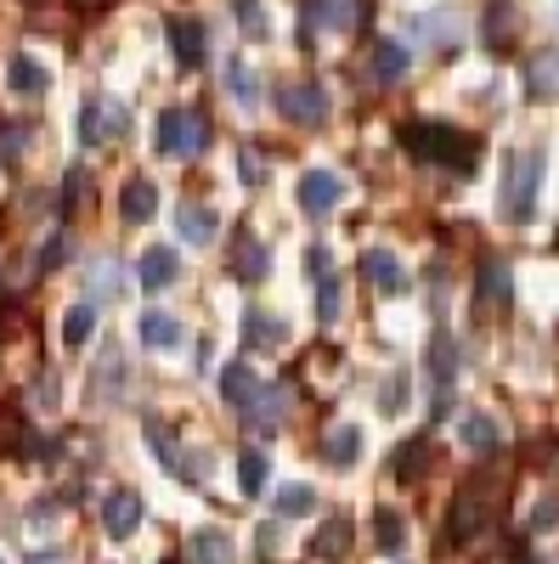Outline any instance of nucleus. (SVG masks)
I'll list each match as a JSON object with an SVG mask.
<instances>
[{"label":"nucleus","instance_id":"1","mask_svg":"<svg viewBox=\"0 0 559 564\" xmlns=\"http://www.w3.org/2000/svg\"><path fill=\"white\" fill-rule=\"evenodd\" d=\"M401 148L412 159H424V164H441V170H458V175H470L481 164V141L470 130H458V124H436V119H412L401 124Z\"/></svg>","mask_w":559,"mask_h":564},{"label":"nucleus","instance_id":"2","mask_svg":"<svg viewBox=\"0 0 559 564\" xmlns=\"http://www.w3.org/2000/svg\"><path fill=\"white\" fill-rule=\"evenodd\" d=\"M537 186H542V153L537 148H520L503 159V193H497V215L526 226L537 215Z\"/></svg>","mask_w":559,"mask_h":564},{"label":"nucleus","instance_id":"3","mask_svg":"<svg viewBox=\"0 0 559 564\" xmlns=\"http://www.w3.org/2000/svg\"><path fill=\"white\" fill-rule=\"evenodd\" d=\"M209 148V119L198 108H164L159 113V153L164 159H198Z\"/></svg>","mask_w":559,"mask_h":564},{"label":"nucleus","instance_id":"4","mask_svg":"<svg viewBox=\"0 0 559 564\" xmlns=\"http://www.w3.org/2000/svg\"><path fill=\"white\" fill-rule=\"evenodd\" d=\"M277 113L289 124H322L329 119V90L316 79H294V85H277Z\"/></svg>","mask_w":559,"mask_h":564},{"label":"nucleus","instance_id":"5","mask_svg":"<svg viewBox=\"0 0 559 564\" xmlns=\"http://www.w3.org/2000/svg\"><path fill=\"white\" fill-rule=\"evenodd\" d=\"M266 265H271V254H266V243L255 238V231H249V226L232 231V254H226L232 282H244V289H255V282H266Z\"/></svg>","mask_w":559,"mask_h":564},{"label":"nucleus","instance_id":"6","mask_svg":"<svg viewBox=\"0 0 559 564\" xmlns=\"http://www.w3.org/2000/svg\"><path fill=\"white\" fill-rule=\"evenodd\" d=\"M486 525H492L486 497H481V491H463V497L452 502V513H447V542H452V547H463V542L486 536Z\"/></svg>","mask_w":559,"mask_h":564},{"label":"nucleus","instance_id":"7","mask_svg":"<svg viewBox=\"0 0 559 564\" xmlns=\"http://www.w3.org/2000/svg\"><path fill=\"white\" fill-rule=\"evenodd\" d=\"M340 204H345V181H340L334 170H305V175H300V209H305L311 220L334 215Z\"/></svg>","mask_w":559,"mask_h":564},{"label":"nucleus","instance_id":"8","mask_svg":"<svg viewBox=\"0 0 559 564\" xmlns=\"http://www.w3.org/2000/svg\"><path fill=\"white\" fill-rule=\"evenodd\" d=\"M142 497H136V491H108L103 497V531L114 536V542H125V536H136V531H142Z\"/></svg>","mask_w":559,"mask_h":564},{"label":"nucleus","instance_id":"9","mask_svg":"<svg viewBox=\"0 0 559 564\" xmlns=\"http://www.w3.org/2000/svg\"><path fill=\"white\" fill-rule=\"evenodd\" d=\"M260 379H255V367H244V361H232V367H221V401L238 412V417H249L255 412V401H260Z\"/></svg>","mask_w":559,"mask_h":564},{"label":"nucleus","instance_id":"10","mask_svg":"<svg viewBox=\"0 0 559 564\" xmlns=\"http://www.w3.org/2000/svg\"><path fill=\"white\" fill-rule=\"evenodd\" d=\"M175 276H181V254H175L170 243H153V249H142V260H136V282H142L148 294H164Z\"/></svg>","mask_w":559,"mask_h":564},{"label":"nucleus","instance_id":"11","mask_svg":"<svg viewBox=\"0 0 559 564\" xmlns=\"http://www.w3.org/2000/svg\"><path fill=\"white\" fill-rule=\"evenodd\" d=\"M362 276L373 282V294H385V300L407 294V271H401V260L390 249H367L362 254Z\"/></svg>","mask_w":559,"mask_h":564},{"label":"nucleus","instance_id":"12","mask_svg":"<svg viewBox=\"0 0 559 564\" xmlns=\"http://www.w3.org/2000/svg\"><path fill=\"white\" fill-rule=\"evenodd\" d=\"M430 384H436V406H447V390L458 379V339L447 334V327H436V339H430Z\"/></svg>","mask_w":559,"mask_h":564},{"label":"nucleus","instance_id":"13","mask_svg":"<svg viewBox=\"0 0 559 564\" xmlns=\"http://www.w3.org/2000/svg\"><path fill=\"white\" fill-rule=\"evenodd\" d=\"M108 130H125V108L108 102V97H85V108H79V141H85V148H97Z\"/></svg>","mask_w":559,"mask_h":564},{"label":"nucleus","instance_id":"14","mask_svg":"<svg viewBox=\"0 0 559 564\" xmlns=\"http://www.w3.org/2000/svg\"><path fill=\"white\" fill-rule=\"evenodd\" d=\"M351 547H356V525L345 520V513L322 520V525H316V536H311V553H316V558H329V564L351 558Z\"/></svg>","mask_w":559,"mask_h":564},{"label":"nucleus","instance_id":"15","mask_svg":"<svg viewBox=\"0 0 559 564\" xmlns=\"http://www.w3.org/2000/svg\"><path fill=\"white\" fill-rule=\"evenodd\" d=\"M244 345H249V350H283V345H289V322L249 305V311H244Z\"/></svg>","mask_w":559,"mask_h":564},{"label":"nucleus","instance_id":"16","mask_svg":"<svg viewBox=\"0 0 559 564\" xmlns=\"http://www.w3.org/2000/svg\"><path fill=\"white\" fill-rule=\"evenodd\" d=\"M186 564H238V547H232L226 531L204 525V531L186 536Z\"/></svg>","mask_w":559,"mask_h":564},{"label":"nucleus","instance_id":"17","mask_svg":"<svg viewBox=\"0 0 559 564\" xmlns=\"http://www.w3.org/2000/svg\"><path fill=\"white\" fill-rule=\"evenodd\" d=\"M170 52H175V63L181 68H198L204 63V23L198 18H170Z\"/></svg>","mask_w":559,"mask_h":564},{"label":"nucleus","instance_id":"18","mask_svg":"<svg viewBox=\"0 0 559 564\" xmlns=\"http://www.w3.org/2000/svg\"><path fill=\"white\" fill-rule=\"evenodd\" d=\"M119 215H125L130 226L153 220V215H159V186H153L148 175H130V181H125V193H119Z\"/></svg>","mask_w":559,"mask_h":564},{"label":"nucleus","instance_id":"19","mask_svg":"<svg viewBox=\"0 0 559 564\" xmlns=\"http://www.w3.org/2000/svg\"><path fill=\"white\" fill-rule=\"evenodd\" d=\"M175 231L193 249H204V243H215V231H221V215L209 209V204H181L175 209Z\"/></svg>","mask_w":559,"mask_h":564},{"label":"nucleus","instance_id":"20","mask_svg":"<svg viewBox=\"0 0 559 564\" xmlns=\"http://www.w3.org/2000/svg\"><path fill=\"white\" fill-rule=\"evenodd\" d=\"M7 85L18 90V97H45V90H52V74H45L29 52H12L7 57Z\"/></svg>","mask_w":559,"mask_h":564},{"label":"nucleus","instance_id":"21","mask_svg":"<svg viewBox=\"0 0 559 564\" xmlns=\"http://www.w3.org/2000/svg\"><path fill=\"white\" fill-rule=\"evenodd\" d=\"M458 441L470 446V452H497L503 446V430H497L492 412H463L458 417Z\"/></svg>","mask_w":559,"mask_h":564},{"label":"nucleus","instance_id":"22","mask_svg":"<svg viewBox=\"0 0 559 564\" xmlns=\"http://www.w3.org/2000/svg\"><path fill=\"white\" fill-rule=\"evenodd\" d=\"M356 457H362V430H356V423H334V430L322 435V463L351 468Z\"/></svg>","mask_w":559,"mask_h":564},{"label":"nucleus","instance_id":"23","mask_svg":"<svg viewBox=\"0 0 559 564\" xmlns=\"http://www.w3.org/2000/svg\"><path fill=\"white\" fill-rule=\"evenodd\" d=\"M136 339L153 345V350H175L181 345V322L170 311H142V322H136Z\"/></svg>","mask_w":559,"mask_h":564},{"label":"nucleus","instance_id":"24","mask_svg":"<svg viewBox=\"0 0 559 564\" xmlns=\"http://www.w3.org/2000/svg\"><path fill=\"white\" fill-rule=\"evenodd\" d=\"M373 79H379V85H396L407 68H412V57H407V45L401 40H379V45H373Z\"/></svg>","mask_w":559,"mask_h":564},{"label":"nucleus","instance_id":"25","mask_svg":"<svg viewBox=\"0 0 559 564\" xmlns=\"http://www.w3.org/2000/svg\"><path fill=\"white\" fill-rule=\"evenodd\" d=\"M289 401H294L289 384H266L260 401H255V412H249L244 423H249V430H277V423H283V412H289Z\"/></svg>","mask_w":559,"mask_h":564},{"label":"nucleus","instance_id":"26","mask_svg":"<svg viewBox=\"0 0 559 564\" xmlns=\"http://www.w3.org/2000/svg\"><path fill=\"white\" fill-rule=\"evenodd\" d=\"M226 90H232V102H238V108H260V79H255V68L244 57L226 63Z\"/></svg>","mask_w":559,"mask_h":564},{"label":"nucleus","instance_id":"27","mask_svg":"<svg viewBox=\"0 0 559 564\" xmlns=\"http://www.w3.org/2000/svg\"><path fill=\"white\" fill-rule=\"evenodd\" d=\"M90 334H97V300H79V305L63 316V345L79 350V345H90Z\"/></svg>","mask_w":559,"mask_h":564},{"label":"nucleus","instance_id":"28","mask_svg":"<svg viewBox=\"0 0 559 564\" xmlns=\"http://www.w3.org/2000/svg\"><path fill=\"white\" fill-rule=\"evenodd\" d=\"M401 542H407L401 513L396 508H373V547H379V553H401Z\"/></svg>","mask_w":559,"mask_h":564},{"label":"nucleus","instance_id":"29","mask_svg":"<svg viewBox=\"0 0 559 564\" xmlns=\"http://www.w3.org/2000/svg\"><path fill=\"white\" fill-rule=\"evenodd\" d=\"M271 508L283 513V520H305V513L316 508V491L300 486V480H294V486H277V491H271Z\"/></svg>","mask_w":559,"mask_h":564},{"label":"nucleus","instance_id":"30","mask_svg":"<svg viewBox=\"0 0 559 564\" xmlns=\"http://www.w3.org/2000/svg\"><path fill=\"white\" fill-rule=\"evenodd\" d=\"M340 311H345V289H340V271L316 276V322H322V327H334V322H340Z\"/></svg>","mask_w":559,"mask_h":564},{"label":"nucleus","instance_id":"31","mask_svg":"<svg viewBox=\"0 0 559 564\" xmlns=\"http://www.w3.org/2000/svg\"><path fill=\"white\" fill-rule=\"evenodd\" d=\"M305 18L322 23V29H351L356 7H351V0H305Z\"/></svg>","mask_w":559,"mask_h":564},{"label":"nucleus","instance_id":"32","mask_svg":"<svg viewBox=\"0 0 559 564\" xmlns=\"http://www.w3.org/2000/svg\"><path fill=\"white\" fill-rule=\"evenodd\" d=\"M142 430H148V441H153V452H159V463L170 468V475H186V457H181V446H175V435L164 430V423H159V417H148Z\"/></svg>","mask_w":559,"mask_h":564},{"label":"nucleus","instance_id":"33","mask_svg":"<svg viewBox=\"0 0 559 564\" xmlns=\"http://www.w3.org/2000/svg\"><path fill=\"white\" fill-rule=\"evenodd\" d=\"M238 486H244V497H260L266 491V452L260 446H244L238 452Z\"/></svg>","mask_w":559,"mask_h":564},{"label":"nucleus","instance_id":"34","mask_svg":"<svg viewBox=\"0 0 559 564\" xmlns=\"http://www.w3.org/2000/svg\"><path fill=\"white\" fill-rule=\"evenodd\" d=\"M119 390H125V361L114 345H103V372L90 379V395H119Z\"/></svg>","mask_w":559,"mask_h":564},{"label":"nucleus","instance_id":"35","mask_svg":"<svg viewBox=\"0 0 559 564\" xmlns=\"http://www.w3.org/2000/svg\"><path fill=\"white\" fill-rule=\"evenodd\" d=\"M481 300L486 305H508V300H515V289H508V265H497V260L481 265Z\"/></svg>","mask_w":559,"mask_h":564},{"label":"nucleus","instance_id":"36","mask_svg":"<svg viewBox=\"0 0 559 564\" xmlns=\"http://www.w3.org/2000/svg\"><path fill=\"white\" fill-rule=\"evenodd\" d=\"M526 79H531V97H559V52L553 57H537Z\"/></svg>","mask_w":559,"mask_h":564},{"label":"nucleus","instance_id":"37","mask_svg":"<svg viewBox=\"0 0 559 564\" xmlns=\"http://www.w3.org/2000/svg\"><path fill=\"white\" fill-rule=\"evenodd\" d=\"M125 271H119V260H97V271H90V282H97V305H108V300H119V282Z\"/></svg>","mask_w":559,"mask_h":564},{"label":"nucleus","instance_id":"38","mask_svg":"<svg viewBox=\"0 0 559 564\" xmlns=\"http://www.w3.org/2000/svg\"><path fill=\"white\" fill-rule=\"evenodd\" d=\"M232 12H238V23H244L249 40H266V12H260V0H232Z\"/></svg>","mask_w":559,"mask_h":564},{"label":"nucleus","instance_id":"39","mask_svg":"<svg viewBox=\"0 0 559 564\" xmlns=\"http://www.w3.org/2000/svg\"><path fill=\"white\" fill-rule=\"evenodd\" d=\"M68 260V231H52V238L40 243V271H57Z\"/></svg>","mask_w":559,"mask_h":564},{"label":"nucleus","instance_id":"40","mask_svg":"<svg viewBox=\"0 0 559 564\" xmlns=\"http://www.w3.org/2000/svg\"><path fill=\"white\" fill-rule=\"evenodd\" d=\"M23 148H29V124H7V135H0V159L18 164V159H23Z\"/></svg>","mask_w":559,"mask_h":564},{"label":"nucleus","instance_id":"41","mask_svg":"<svg viewBox=\"0 0 559 564\" xmlns=\"http://www.w3.org/2000/svg\"><path fill=\"white\" fill-rule=\"evenodd\" d=\"M418 457H424V441H412V446L396 452V480H412L418 475Z\"/></svg>","mask_w":559,"mask_h":564},{"label":"nucleus","instance_id":"42","mask_svg":"<svg viewBox=\"0 0 559 564\" xmlns=\"http://www.w3.org/2000/svg\"><path fill=\"white\" fill-rule=\"evenodd\" d=\"M553 525H559V497H542L531 508V531H553Z\"/></svg>","mask_w":559,"mask_h":564},{"label":"nucleus","instance_id":"43","mask_svg":"<svg viewBox=\"0 0 559 564\" xmlns=\"http://www.w3.org/2000/svg\"><path fill=\"white\" fill-rule=\"evenodd\" d=\"M305 271H311V282H316V276H329V271H334V254L322 249V243H311V249H305Z\"/></svg>","mask_w":559,"mask_h":564},{"label":"nucleus","instance_id":"44","mask_svg":"<svg viewBox=\"0 0 559 564\" xmlns=\"http://www.w3.org/2000/svg\"><path fill=\"white\" fill-rule=\"evenodd\" d=\"M79 186H85V170H68V175H63V198H57V204H63V215H74V204H79Z\"/></svg>","mask_w":559,"mask_h":564},{"label":"nucleus","instance_id":"45","mask_svg":"<svg viewBox=\"0 0 559 564\" xmlns=\"http://www.w3.org/2000/svg\"><path fill=\"white\" fill-rule=\"evenodd\" d=\"M238 170H244V181H249V186H260V175H266V170H260V153H255V148H244V153H238Z\"/></svg>","mask_w":559,"mask_h":564},{"label":"nucleus","instance_id":"46","mask_svg":"<svg viewBox=\"0 0 559 564\" xmlns=\"http://www.w3.org/2000/svg\"><path fill=\"white\" fill-rule=\"evenodd\" d=\"M29 564H63V553L57 547H40V553H29Z\"/></svg>","mask_w":559,"mask_h":564}]
</instances>
